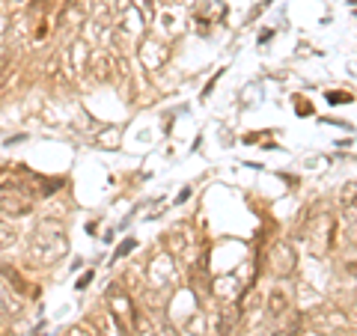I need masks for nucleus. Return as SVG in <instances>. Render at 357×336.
Masks as SVG:
<instances>
[{
	"label": "nucleus",
	"mask_w": 357,
	"mask_h": 336,
	"mask_svg": "<svg viewBox=\"0 0 357 336\" xmlns=\"http://www.w3.org/2000/svg\"><path fill=\"white\" fill-rule=\"evenodd\" d=\"M295 268H298V253H295L292 244L289 241L274 244V250H271V271H274V277H292Z\"/></svg>",
	"instance_id": "0eeeda50"
},
{
	"label": "nucleus",
	"mask_w": 357,
	"mask_h": 336,
	"mask_svg": "<svg viewBox=\"0 0 357 336\" xmlns=\"http://www.w3.org/2000/svg\"><path fill=\"white\" fill-rule=\"evenodd\" d=\"M66 60H69V72L72 75H81L86 69V60H89V48H86V42H72V48L69 54H66Z\"/></svg>",
	"instance_id": "9d476101"
},
{
	"label": "nucleus",
	"mask_w": 357,
	"mask_h": 336,
	"mask_svg": "<svg viewBox=\"0 0 357 336\" xmlns=\"http://www.w3.org/2000/svg\"><path fill=\"white\" fill-rule=\"evenodd\" d=\"M238 319H241V312L236 307H220L218 310V333L220 336H232L238 328Z\"/></svg>",
	"instance_id": "9b49d317"
},
{
	"label": "nucleus",
	"mask_w": 357,
	"mask_h": 336,
	"mask_svg": "<svg viewBox=\"0 0 357 336\" xmlns=\"http://www.w3.org/2000/svg\"><path fill=\"white\" fill-rule=\"evenodd\" d=\"M131 247H134V241H126V244H122V247L116 250V259H119V256H126V253H128Z\"/></svg>",
	"instance_id": "aec40b11"
},
{
	"label": "nucleus",
	"mask_w": 357,
	"mask_h": 336,
	"mask_svg": "<svg viewBox=\"0 0 357 336\" xmlns=\"http://www.w3.org/2000/svg\"><path fill=\"white\" fill-rule=\"evenodd\" d=\"M340 199H342V206H345V203H351V199H357V182L342 185V194H340Z\"/></svg>",
	"instance_id": "a211bd4d"
},
{
	"label": "nucleus",
	"mask_w": 357,
	"mask_h": 336,
	"mask_svg": "<svg viewBox=\"0 0 357 336\" xmlns=\"http://www.w3.org/2000/svg\"><path fill=\"white\" fill-rule=\"evenodd\" d=\"M149 277L155 289H170L176 283V262L170 253H158L149 259Z\"/></svg>",
	"instance_id": "423d86ee"
},
{
	"label": "nucleus",
	"mask_w": 357,
	"mask_h": 336,
	"mask_svg": "<svg viewBox=\"0 0 357 336\" xmlns=\"http://www.w3.org/2000/svg\"><path fill=\"white\" fill-rule=\"evenodd\" d=\"M137 54H140V63L146 66L149 72H155V69H161V66L167 63V57H170V51L164 48L161 42H155V39H146L137 48Z\"/></svg>",
	"instance_id": "1a4fd4ad"
},
{
	"label": "nucleus",
	"mask_w": 357,
	"mask_h": 336,
	"mask_svg": "<svg viewBox=\"0 0 357 336\" xmlns=\"http://www.w3.org/2000/svg\"><path fill=\"white\" fill-rule=\"evenodd\" d=\"M66 336H98V330L93 324H75V328L66 330Z\"/></svg>",
	"instance_id": "f3484780"
},
{
	"label": "nucleus",
	"mask_w": 357,
	"mask_h": 336,
	"mask_svg": "<svg viewBox=\"0 0 357 336\" xmlns=\"http://www.w3.org/2000/svg\"><path fill=\"white\" fill-rule=\"evenodd\" d=\"M13 72H15L13 57H3V60H0V89H6V84L13 81Z\"/></svg>",
	"instance_id": "2eb2a0df"
},
{
	"label": "nucleus",
	"mask_w": 357,
	"mask_h": 336,
	"mask_svg": "<svg viewBox=\"0 0 357 336\" xmlns=\"http://www.w3.org/2000/svg\"><path fill=\"white\" fill-rule=\"evenodd\" d=\"M89 72H96L93 75L96 81H110V77H114V63H110L107 54H96L93 66H89Z\"/></svg>",
	"instance_id": "ddd939ff"
},
{
	"label": "nucleus",
	"mask_w": 357,
	"mask_h": 336,
	"mask_svg": "<svg viewBox=\"0 0 357 336\" xmlns=\"http://www.w3.org/2000/svg\"><path fill=\"white\" fill-rule=\"evenodd\" d=\"M301 232H304V238H307V244H310L312 253H316V256H325V253L331 250L333 238H337V217H331V215L312 217L310 227H304Z\"/></svg>",
	"instance_id": "f03ea898"
},
{
	"label": "nucleus",
	"mask_w": 357,
	"mask_h": 336,
	"mask_svg": "<svg viewBox=\"0 0 357 336\" xmlns=\"http://www.w3.org/2000/svg\"><path fill=\"white\" fill-rule=\"evenodd\" d=\"M351 319L357 321V298H354V304H351Z\"/></svg>",
	"instance_id": "412c9836"
},
{
	"label": "nucleus",
	"mask_w": 357,
	"mask_h": 336,
	"mask_svg": "<svg viewBox=\"0 0 357 336\" xmlns=\"http://www.w3.org/2000/svg\"><path fill=\"white\" fill-rule=\"evenodd\" d=\"M18 238H21L18 229H15L9 220L0 217V250H9V247H13V244L18 241Z\"/></svg>",
	"instance_id": "4468645a"
},
{
	"label": "nucleus",
	"mask_w": 357,
	"mask_h": 336,
	"mask_svg": "<svg viewBox=\"0 0 357 336\" xmlns=\"http://www.w3.org/2000/svg\"><path fill=\"white\" fill-rule=\"evenodd\" d=\"M328 102H331V105H342V102L349 105V102H351V93H342V89H333V93H328Z\"/></svg>",
	"instance_id": "6ab92c4d"
},
{
	"label": "nucleus",
	"mask_w": 357,
	"mask_h": 336,
	"mask_svg": "<svg viewBox=\"0 0 357 336\" xmlns=\"http://www.w3.org/2000/svg\"><path fill=\"white\" fill-rule=\"evenodd\" d=\"M0 333H3V330H0Z\"/></svg>",
	"instance_id": "b1692460"
},
{
	"label": "nucleus",
	"mask_w": 357,
	"mask_h": 336,
	"mask_svg": "<svg viewBox=\"0 0 357 336\" xmlns=\"http://www.w3.org/2000/svg\"><path fill=\"white\" fill-rule=\"evenodd\" d=\"M33 211V194L21 185H9L0 194V215L3 217H27Z\"/></svg>",
	"instance_id": "20e7f679"
},
{
	"label": "nucleus",
	"mask_w": 357,
	"mask_h": 336,
	"mask_svg": "<svg viewBox=\"0 0 357 336\" xmlns=\"http://www.w3.org/2000/svg\"><path fill=\"white\" fill-rule=\"evenodd\" d=\"M199 333H206V321H203V316H194L185 324V336H199Z\"/></svg>",
	"instance_id": "dca6fc26"
},
{
	"label": "nucleus",
	"mask_w": 357,
	"mask_h": 336,
	"mask_svg": "<svg viewBox=\"0 0 357 336\" xmlns=\"http://www.w3.org/2000/svg\"><path fill=\"white\" fill-rule=\"evenodd\" d=\"M66 250H69V241H66L63 223L54 217L39 220L30 238V256L36 259V265H54L60 256H66Z\"/></svg>",
	"instance_id": "f257e3e1"
},
{
	"label": "nucleus",
	"mask_w": 357,
	"mask_h": 336,
	"mask_svg": "<svg viewBox=\"0 0 357 336\" xmlns=\"http://www.w3.org/2000/svg\"><path fill=\"white\" fill-rule=\"evenodd\" d=\"M289 310H292V304H289V295L283 292V289H274V292L268 295V312H271L274 319H283Z\"/></svg>",
	"instance_id": "f8f14e48"
},
{
	"label": "nucleus",
	"mask_w": 357,
	"mask_h": 336,
	"mask_svg": "<svg viewBox=\"0 0 357 336\" xmlns=\"http://www.w3.org/2000/svg\"><path fill=\"white\" fill-rule=\"evenodd\" d=\"M304 324L307 328H316L321 333H333V330H349V312L340 310V307H331V304H321L316 310L304 312Z\"/></svg>",
	"instance_id": "7ed1b4c3"
},
{
	"label": "nucleus",
	"mask_w": 357,
	"mask_h": 336,
	"mask_svg": "<svg viewBox=\"0 0 357 336\" xmlns=\"http://www.w3.org/2000/svg\"><path fill=\"white\" fill-rule=\"evenodd\" d=\"M107 310L114 312V316L126 324V328H131L134 319H137V310H134V300H131V292H126L122 286H114L107 292Z\"/></svg>",
	"instance_id": "39448f33"
},
{
	"label": "nucleus",
	"mask_w": 357,
	"mask_h": 336,
	"mask_svg": "<svg viewBox=\"0 0 357 336\" xmlns=\"http://www.w3.org/2000/svg\"><path fill=\"white\" fill-rule=\"evenodd\" d=\"M337 238L342 244H357V199H351V203H345L340 217H337Z\"/></svg>",
	"instance_id": "6e6552de"
},
{
	"label": "nucleus",
	"mask_w": 357,
	"mask_h": 336,
	"mask_svg": "<svg viewBox=\"0 0 357 336\" xmlns=\"http://www.w3.org/2000/svg\"><path fill=\"white\" fill-rule=\"evenodd\" d=\"M164 3H176V0H164Z\"/></svg>",
	"instance_id": "5701e85b"
},
{
	"label": "nucleus",
	"mask_w": 357,
	"mask_h": 336,
	"mask_svg": "<svg viewBox=\"0 0 357 336\" xmlns=\"http://www.w3.org/2000/svg\"><path fill=\"white\" fill-rule=\"evenodd\" d=\"M274 336H292V333H286V330L280 328V330H274Z\"/></svg>",
	"instance_id": "4be33fe9"
}]
</instances>
